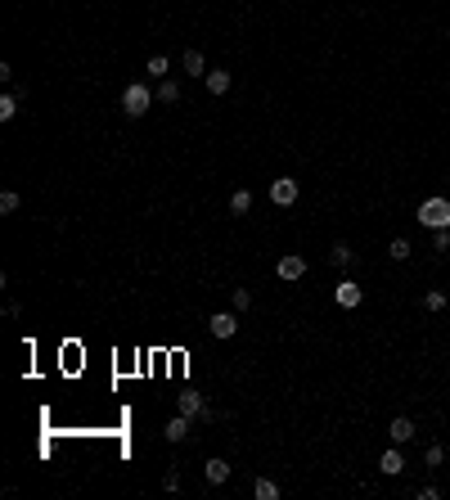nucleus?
<instances>
[{"instance_id": "f257e3e1", "label": "nucleus", "mask_w": 450, "mask_h": 500, "mask_svg": "<svg viewBox=\"0 0 450 500\" xmlns=\"http://www.w3.org/2000/svg\"><path fill=\"white\" fill-rule=\"evenodd\" d=\"M149 104H153V90L144 86V81H131V86L122 90V113H127V118H144Z\"/></svg>"}, {"instance_id": "f03ea898", "label": "nucleus", "mask_w": 450, "mask_h": 500, "mask_svg": "<svg viewBox=\"0 0 450 500\" xmlns=\"http://www.w3.org/2000/svg\"><path fill=\"white\" fill-rule=\"evenodd\" d=\"M419 226H428V230H441V226H450V203H446L441 194L423 198V203H419Z\"/></svg>"}, {"instance_id": "7ed1b4c3", "label": "nucleus", "mask_w": 450, "mask_h": 500, "mask_svg": "<svg viewBox=\"0 0 450 500\" xmlns=\"http://www.w3.org/2000/svg\"><path fill=\"white\" fill-rule=\"evenodd\" d=\"M270 203H275V207H293V203H297V181H293V176L270 181Z\"/></svg>"}, {"instance_id": "20e7f679", "label": "nucleus", "mask_w": 450, "mask_h": 500, "mask_svg": "<svg viewBox=\"0 0 450 500\" xmlns=\"http://www.w3.org/2000/svg\"><path fill=\"white\" fill-rule=\"evenodd\" d=\"M275 275L279 280H302V275H306V257H297V252H284V257H279V266H275Z\"/></svg>"}, {"instance_id": "39448f33", "label": "nucleus", "mask_w": 450, "mask_h": 500, "mask_svg": "<svg viewBox=\"0 0 450 500\" xmlns=\"http://www.w3.org/2000/svg\"><path fill=\"white\" fill-rule=\"evenodd\" d=\"M333 302H338V306H347V311H352V306H360V302H365V289H360V284H356V280H343V284H338V289H333Z\"/></svg>"}, {"instance_id": "423d86ee", "label": "nucleus", "mask_w": 450, "mask_h": 500, "mask_svg": "<svg viewBox=\"0 0 450 500\" xmlns=\"http://www.w3.org/2000/svg\"><path fill=\"white\" fill-rule=\"evenodd\" d=\"M207 329H212L216 338H235V329H239V311L230 306V311H216L212 320H207Z\"/></svg>"}, {"instance_id": "0eeeda50", "label": "nucleus", "mask_w": 450, "mask_h": 500, "mask_svg": "<svg viewBox=\"0 0 450 500\" xmlns=\"http://www.w3.org/2000/svg\"><path fill=\"white\" fill-rule=\"evenodd\" d=\"M387 437H392V442L397 446H406V442H414V419H406V415H397V419H392V424H387Z\"/></svg>"}, {"instance_id": "6e6552de", "label": "nucleus", "mask_w": 450, "mask_h": 500, "mask_svg": "<svg viewBox=\"0 0 450 500\" xmlns=\"http://www.w3.org/2000/svg\"><path fill=\"white\" fill-rule=\"evenodd\" d=\"M378 469H383L387 478H397V473H406V456L397 451V442H392V446L383 451V456H378Z\"/></svg>"}, {"instance_id": "1a4fd4ad", "label": "nucleus", "mask_w": 450, "mask_h": 500, "mask_svg": "<svg viewBox=\"0 0 450 500\" xmlns=\"http://www.w3.org/2000/svg\"><path fill=\"white\" fill-rule=\"evenodd\" d=\"M176 410L189 415V419H198V415H207V402L198 397V392H181V397H176Z\"/></svg>"}, {"instance_id": "9d476101", "label": "nucleus", "mask_w": 450, "mask_h": 500, "mask_svg": "<svg viewBox=\"0 0 450 500\" xmlns=\"http://www.w3.org/2000/svg\"><path fill=\"white\" fill-rule=\"evenodd\" d=\"M203 478L212 482V487H221V482H230V464H225L221 456H212V460L203 464Z\"/></svg>"}, {"instance_id": "9b49d317", "label": "nucleus", "mask_w": 450, "mask_h": 500, "mask_svg": "<svg viewBox=\"0 0 450 500\" xmlns=\"http://www.w3.org/2000/svg\"><path fill=\"white\" fill-rule=\"evenodd\" d=\"M329 261H333V266H338V271H347V266H356V252H352V244H333Z\"/></svg>"}, {"instance_id": "f8f14e48", "label": "nucleus", "mask_w": 450, "mask_h": 500, "mask_svg": "<svg viewBox=\"0 0 450 500\" xmlns=\"http://www.w3.org/2000/svg\"><path fill=\"white\" fill-rule=\"evenodd\" d=\"M185 437H189V415H176L167 424V442H185Z\"/></svg>"}, {"instance_id": "ddd939ff", "label": "nucleus", "mask_w": 450, "mask_h": 500, "mask_svg": "<svg viewBox=\"0 0 450 500\" xmlns=\"http://www.w3.org/2000/svg\"><path fill=\"white\" fill-rule=\"evenodd\" d=\"M207 90H212V95H225V90H230V73H225V68H212V73H207Z\"/></svg>"}, {"instance_id": "4468645a", "label": "nucleus", "mask_w": 450, "mask_h": 500, "mask_svg": "<svg viewBox=\"0 0 450 500\" xmlns=\"http://www.w3.org/2000/svg\"><path fill=\"white\" fill-rule=\"evenodd\" d=\"M185 73H194V77H207V64H203V55H198V50H185Z\"/></svg>"}, {"instance_id": "2eb2a0df", "label": "nucleus", "mask_w": 450, "mask_h": 500, "mask_svg": "<svg viewBox=\"0 0 450 500\" xmlns=\"http://www.w3.org/2000/svg\"><path fill=\"white\" fill-rule=\"evenodd\" d=\"M158 99H162V104H176V99H181V86H176L172 77H162V86H158Z\"/></svg>"}, {"instance_id": "dca6fc26", "label": "nucleus", "mask_w": 450, "mask_h": 500, "mask_svg": "<svg viewBox=\"0 0 450 500\" xmlns=\"http://www.w3.org/2000/svg\"><path fill=\"white\" fill-rule=\"evenodd\" d=\"M248 207H252V194H248V189H235V194H230V212H239V217H243Z\"/></svg>"}, {"instance_id": "f3484780", "label": "nucleus", "mask_w": 450, "mask_h": 500, "mask_svg": "<svg viewBox=\"0 0 450 500\" xmlns=\"http://www.w3.org/2000/svg\"><path fill=\"white\" fill-rule=\"evenodd\" d=\"M257 500H279V482H270V478H257Z\"/></svg>"}, {"instance_id": "a211bd4d", "label": "nucleus", "mask_w": 450, "mask_h": 500, "mask_svg": "<svg viewBox=\"0 0 450 500\" xmlns=\"http://www.w3.org/2000/svg\"><path fill=\"white\" fill-rule=\"evenodd\" d=\"M387 257L392 261H410V239H392L387 244Z\"/></svg>"}, {"instance_id": "6ab92c4d", "label": "nucleus", "mask_w": 450, "mask_h": 500, "mask_svg": "<svg viewBox=\"0 0 450 500\" xmlns=\"http://www.w3.org/2000/svg\"><path fill=\"white\" fill-rule=\"evenodd\" d=\"M14 113H18V99H14V95H0V122H10Z\"/></svg>"}, {"instance_id": "aec40b11", "label": "nucleus", "mask_w": 450, "mask_h": 500, "mask_svg": "<svg viewBox=\"0 0 450 500\" xmlns=\"http://www.w3.org/2000/svg\"><path fill=\"white\" fill-rule=\"evenodd\" d=\"M432 248H441V252H450V226H441V230H432Z\"/></svg>"}, {"instance_id": "412c9836", "label": "nucleus", "mask_w": 450, "mask_h": 500, "mask_svg": "<svg viewBox=\"0 0 450 500\" xmlns=\"http://www.w3.org/2000/svg\"><path fill=\"white\" fill-rule=\"evenodd\" d=\"M230 306H235V311H248V306H252V293H248V289H235V298H230Z\"/></svg>"}, {"instance_id": "4be33fe9", "label": "nucleus", "mask_w": 450, "mask_h": 500, "mask_svg": "<svg viewBox=\"0 0 450 500\" xmlns=\"http://www.w3.org/2000/svg\"><path fill=\"white\" fill-rule=\"evenodd\" d=\"M0 212H5V217H10V212H18V194H14V189H5V194H0Z\"/></svg>"}, {"instance_id": "5701e85b", "label": "nucleus", "mask_w": 450, "mask_h": 500, "mask_svg": "<svg viewBox=\"0 0 450 500\" xmlns=\"http://www.w3.org/2000/svg\"><path fill=\"white\" fill-rule=\"evenodd\" d=\"M441 460H446V451H441V446H428V451H423V464H428V469H437Z\"/></svg>"}, {"instance_id": "b1692460", "label": "nucleus", "mask_w": 450, "mask_h": 500, "mask_svg": "<svg viewBox=\"0 0 450 500\" xmlns=\"http://www.w3.org/2000/svg\"><path fill=\"white\" fill-rule=\"evenodd\" d=\"M423 306H428V311H441V306H446V293H437V289L423 293Z\"/></svg>"}, {"instance_id": "393cba45", "label": "nucleus", "mask_w": 450, "mask_h": 500, "mask_svg": "<svg viewBox=\"0 0 450 500\" xmlns=\"http://www.w3.org/2000/svg\"><path fill=\"white\" fill-rule=\"evenodd\" d=\"M167 68H172V64H167L162 55H153V59H149V77H167Z\"/></svg>"}, {"instance_id": "a878e982", "label": "nucleus", "mask_w": 450, "mask_h": 500, "mask_svg": "<svg viewBox=\"0 0 450 500\" xmlns=\"http://www.w3.org/2000/svg\"><path fill=\"white\" fill-rule=\"evenodd\" d=\"M446 86H450V77H446Z\"/></svg>"}, {"instance_id": "bb28decb", "label": "nucleus", "mask_w": 450, "mask_h": 500, "mask_svg": "<svg viewBox=\"0 0 450 500\" xmlns=\"http://www.w3.org/2000/svg\"><path fill=\"white\" fill-rule=\"evenodd\" d=\"M446 261H450V252H446Z\"/></svg>"}]
</instances>
